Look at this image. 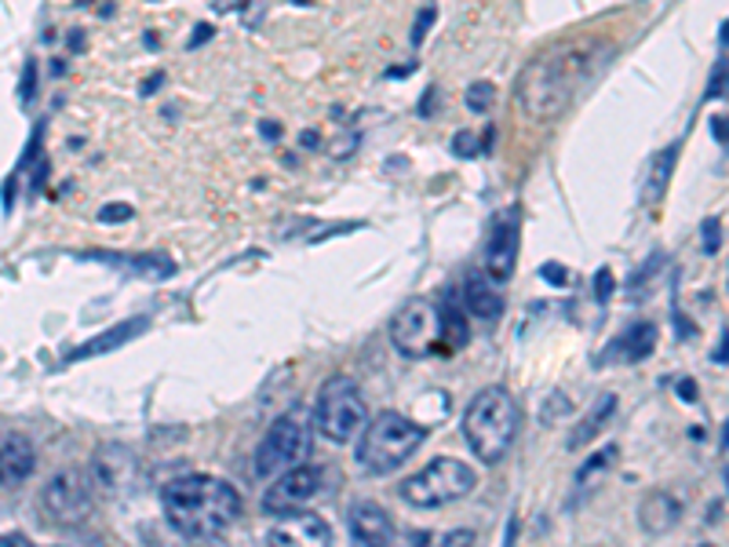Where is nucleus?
I'll return each instance as SVG.
<instances>
[{
  "instance_id": "nucleus-1",
  "label": "nucleus",
  "mask_w": 729,
  "mask_h": 547,
  "mask_svg": "<svg viewBox=\"0 0 729 547\" xmlns=\"http://www.w3.org/2000/svg\"><path fill=\"white\" fill-rule=\"evenodd\" d=\"M610 41L605 37H577L547 48L540 59H533L519 77V106L522 114L547 125L558 121L573 106V99L594 81L602 62L610 59Z\"/></svg>"
},
{
  "instance_id": "nucleus-2",
  "label": "nucleus",
  "mask_w": 729,
  "mask_h": 547,
  "mask_svg": "<svg viewBox=\"0 0 729 547\" xmlns=\"http://www.w3.org/2000/svg\"><path fill=\"white\" fill-rule=\"evenodd\" d=\"M164 518L190 540H212L241 518V493L223 478L183 475L161 489Z\"/></svg>"
},
{
  "instance_id": "nucleus-3",
  "label": "nucleus",
  "mask_w": 729,
  "mask_h": 547,
  "mask_svg": "<svg viewBox=\"0 0 729 547\" xmlns=\"http://www.w3.org/2000/svg\"><path fill=\"white\" fill-rule=\"evenodd\" d=\"M519 428H522L519 401L503 387H486L481 395L470 398V406L464 412V438L481 464H500L511 453L514 438H519Z\"/></svg>"
},
{
  "instance_id": "nucleus-4",
  "label": "nucleus",
  "mask_w": 729,
  "mask_h": 547,
  "mask_svg": "<svg viewBox=\"0 0 729 547\" xmlns=\"http://www.w3.org/2000/svg\"><path fill=\"white\" fill-rule=\"evenodd\" d=\"M423 445V428L417 420L401 417V412H384V417L368 420L357 442V464L368 475H390L409 460Z\"/></svg>"
},
{
  "instance_id": "nucleus-5",
  "label": "nucleus",
  "mask_w": 729,
  "mask_h": 547,
  "mask_svg": "<svg viewBox=\"0 0 729 547\" xmlns=\"http://www.w3.org/2000/svg\"><path fill=\"white\" fill-rule=\"evenodd\" d=\"M314 449V420L307 409H288L282 412L271 431L263 434V442L255 445L252 456V471L255 478H274L292 471V467L307 464Z\"/></svg>"
},
{
  "instance_id": "nucleus-6",
  "label": "nucleus",
  "mask_w": 729,
  "mask_h": 547,
  "mask_svg": "<svg viewBox=\"0 0 729 547\" xmlns=\"http://www.w3.org/2000/svg\"><path fill=\"white\" fill-rule=\"evenodd\" d=\"M314 431L321 438H329L335 445L354 442L357 434L365 431L368 423V409L362 398V387L354 384L351 376H335L321 387L318 395V409H314Z\"/></svg>"
},
{
  "instance_id": "nucleus-7",
  "label": "nucleus",
  "mask_w": 729,
  "mask_h": 547,
  "mask_svg": "<svg viewBox=\"0 0 729 547\" xmlns=\"http://www.w3.org/2000/svg\"><path fill=\"white\" fill-rule=\"evenodd\" d=\"M475 486H478L475 467H467L464 460H456V456H437L423 471L401 482V497H406V504L412 508L434 511V508L456 504V500L470 497Z\"/></svg>"
},
{
  "instance_id": "nucleus-8",
  "label": "nucleus",
  "mask_w": 729,
  "mask_h": 547,
  "mask_svg": "<svg viewBox=\"0 0 729 547\" xmlns=\"http://www.w3.org/2000/svg\"><path fill=\"white\" fill-rule=\"evenodd\" d=\"M37 504L41 518H48L52 526H81L92 515V482L81 467H66L44 482Z\"/></svg>"
},
{
  "instance_id": "nucleus-9",
  "label": "nucleus",
  "mask_w": 729,
  "mask_h": 547,
  "mask_svg": "<svg viewBox=\"0 0 729 547\" xmlns=\"http://www.w3.org/2000/svg\"><path fill=\"white\" fill-rule=\"evenodd\" d=\"M351 537L357 547H434L431 533H401L379 504L351 508Z\"/></svg>"
},
{
  "instance_id": "nucleus-10",
  "label": "nucleus",
  "mask_w": 729,
  "mask_h": 547,
  "mask_svg": "<svg viewBox=\"0 0 729 547\" xmlns=\"http://www.w3.org/2000/svg\"><path fill=\"white\" fill-rule=\"evenodd\" d=\"M390 343H395L398 354H406V358H423V354L434 351L437 310L428 299H409V304L398 310L395 321H390Z\"/></svg>"
},
{
  "instance_id": "nucleus-11",
  "label": "nucleus",
  "mask_w": 729,
  "mask_h": 547,
  "mask_svg": "<svg viewBox=\"0 0 729 547\" xmlns=\"http://www.w3.org/2000/svg\"><path fill=\"white\" fill-rule=\"evenodd\" d=\"M324 486V471L314 464H299L292 471L277 475L274 486L266 489L263 497V511L266 515H292V511H303L314 497L321 493Z\"/></svg>"
},
{
  "instance_id": "nucleus-12",
  "label": "nucleus",
  "mask_w": 729,
  "mask_h": 547,
  "mask_svg": "<svg viewBox=\"0 0 729 547\" xmlns=\"http://www.w3.org/2000/svg\"><path fill=\"white\" fill-rule=\"evenodd\" d=\"M519 266V212H500L486 244V274L492 285H508Z\"/></svg>"
},
{
  "instance_id": "nucleus-13",
  "label": "nucleus",
  "mask_w": 729,
  "mask_h": 547,
  "mask_svg": "<svg viewBox=\"0 0 729 547\" xmlns=\"http://www.w3.org/2000/svg\"><path fill=\"white\" fill-rule=\"evenodd\" d=\"M271 547H332V529L318 511H292V515H277V522L266 533Z\"/></svg>"
},
{
  "instance_id": "nucleus-14",
  "label": "nucleus",
  "mask_w": 729,
  "mask_h": 547,
  "mask_svg": "<svg viewBox=\"0 0 729 547\" xmlns=\"http://www.w3.org/2000/svg\"><path fill=\"white\" fill-rule=\"evenodd\" d=\"M37 467V453H33V442L22 438V434H8L0 438V486H19L26 482Z\"/></svg>"
},
{
  "instance_id": "nucleus-15",
  "label": "nucleus",
  "mask_w": 729,
  "mask_h": 547,
  "mask_svg": "<svg viewBox=\"0 0 729 547\" xmlns=\"http://www.w3.org/2000/svg\"><path fill=\"white\" fill-rule=\"evenodd\" d=\"M150 329V318H132V321H121V326L106 329L103 337H92L88 343H81V347H73L70 354H66V365L70 362H88V358H99V354H110L117 347H125L128 340H136L139 332Z\"/></svg>"
},
{
  "instance_id": "nucleus-16",
  "label": "nucleus",
  "mask_w": 729,
  "mask_h": 547,
  "mask_svg": "<svg viewBox=\"0 0 729 547\" xmlns=\"http://www.w3.org/2000/svg\"><path fill=\"white\" fill-rule=\"evenodd\" d=\"M464 304H467V315L478 318L481 326H492V321H500L503 315V296L500 288L489 282L486 274H470L467 285H464Z\"/></svg>"
},
{
  "instance_id": "nucleus-17",
  "label": "nucleus",
  "mask_w": 729,
  "mask_h": 547,
  "mask_svg": "<svg viewBox=\"0 0 729 547\" xmlns=\"http://www.w3.org/2000/svg\"><path fill=\"white\" fill-rule=\"evenodd\" d=\"M682 518V504L671 493H664V489H657V493H646V500L638 504V522H642L646 533H653V537H660V533L675 529Z\"/></svg>"
},
{
  "instance_id": "nucleus-18",
  "label": "nucleus",
  "mask_w": 729,
  "mask_h": 547,
  "mask_svg": "<svg viewBox=\"0 0 729 547\" xmlns=\"http://www.w3.org/2000/svg\"><path fill=\"white\" fill-rule=\"evenodd\" d=\"M613 412H616V398L605 395L599 406H594L588 417L577 423L573 434H569V449H583V445H591L594 438H599V431L605 428V423L613 420Z\"/></svg>"
},
{
  "instance_id": "nucleus-19",
  "label": "nucleus",
  "mask_w": 729,
  "mask_h": 547,
  "mask_svg": "<svg viewBox=\"0 0 729 547\" xmlns=\"http://www.w3.org/2000/svg\"><path fill=\"white\" fill-rule=\"evenodd\" d=\"M88 260H103L110 266H128V271H136L139 277H172L175 274V263L164 260V255H136V260H121V255H103V252H88Z\"/></svg>"
},
{
  "instance_id": "nucleus-20",
  "label": "nucleus",
  "mask_w": 729,
  "mask_h": 547,
  "mask_svg": "<svg viewBox=\"0 0 729 547\" xmlns=\"http://www.w3.org/2000/svg\"><path fill=\"white\" fill-rule=\"evenodd\" d=\"M616 351L624 354V362L627 365H638V362H646L649 354L657 351V326L653 321H638V326L627 332V337L616 343Z\"/></svg>"
},
{
  "instance_id": "nucleus-21",
  "label": "nucleus",
  "mask_w": 729,
  "mask_h": 547,
  "mask_svg": "<svg viewBox=\"0 0 729 547\" xmlns=\"http://www.w3.org/2000/svg\"><path fill=\"white\" fill-rule=\"evenodd\" d=\"M679 150H682L679 143H671L668 150L657 153L653 169H649V183H646V197H649V201L664 197V190H668V183H671V172H675V164H679Z\"/></svg>"
},
{
  "instance_id": "nucleus-22",
  "label": "nucleus",
  "mask_w": 729,
  "mask_h": 547,
  "mask_svg": "<svg viewBox=\"0 0 729 547\" xmlns=\"http://www.w3.org/2000/svg\"><path fill=\"white\" fill-rule=\"evenodd\" d=\"M437 337H445V343L453 351H459L467 343V321L456 307H445L442 315H437Z\"/></svg>"
},
{
  "instance_id": "nucleus-23",
  "label": "nucleus",
  "mask_w": 729,
  "mask_h": 547,
  "mask_svg": "<svg viewBox=\"0 0 729 547\" xmlns=\"http://www.w3.org/2000/svg\"><path fill=\"white\" fill-rule=\"evenodd\" d=\"M467 106L475 110V114H481V110H489L492 103H497V84L492 81H475L467 88Z\"/></svg>"
},
{
  "instance_id": "nucleus-24",
  "label": "nucleus",
  "mask_w": 729,
  "mask_h": 547,
  "mask_svg": "<svg viewBox=\"0 0 729 547\" xmlns=\"http://www.w3.org/2000/svg\"><path fill=\"white\" fill-rule=\"evenodd\" d=\"M610 464H616V445H605L602 453H594L591 460L580 467L577 482H591V478H594V475H602V471H605V467H610Z\"/></svg>"
},
{
  "instance_id": "nucleus-25",
  "label": "nucleus",
  "mask_w": 729,
  "mask_h": 547,
  "mask_svg": "<svg viewBox=\"0 0 729 547\" xmlns=\"http://www.w3.org/2000/svg\"><path fill=\"white\" fill-rule=\"evenodd\" d=\"M453 150L459 153V158H475V153L481 150V143L475 132H456L453 136Z\"/></svg>"
},
{
  "instance_id": "nucleus-26",
  "label": "nucleus",
  "mask_w": 729,
  "mask_h": 547,
  "mask_svg": "<svg viewBox=\"0 0 729 547\" xmlns=\"http://www.w3.org/2000/svg\"><path fill=\"white\" fill-rule=\"evenodd\" d=\"M722 249V223L719 219H708L704 223V252L715 255Z\"/></svg>"
},
{
  "instance_id": "nucleus-27",
  "label": "nucleus",
  "mask_w": 729,
  "mask_h": 547,
  "mask_svg": "<svg viewBox=\"0 0 729 547\" xmlns=\"http://www.w3.org/2000/svg\"><path fill=\"white\" fill-rule=\"evenodd\" d=\"M613 288H616L613 271H599V277H594V296H599V304H610V299H613Z\"/></svg>"
},
{
  "instance_id": "nucleus-28",
  "label": "nucleus",
  "mask_w": 729,
  "mask_h": 547,
  "mask_svg": "<svg viewBox=\"0 0 729 547\" xmlns=\"http://www.w3.org/2000/svg\"><path fill=\"white\" fill-rule=\"evenodd\" d=\"M540 274H544V282H551V285H558V288L573 282V274H569L562 263H544V271H540Z\"/></svg>"
},
{
  "instance_id": "nucleus-29",
  "label": "nucleus",
  "mask_w": 729,
  "mask_h": 547,
  "mask_svg": "<svg viewBox=\"0 0 729 547\" xmlns=\"http://www.w3.org/2000/svg\"><path fill=\"white\" fill-rule=\"evenodd\" d=\"M132 216H136L132 205H103V208H99V219H103V223H125Z\"/></svg>"
},
{
  "instance_id": "nucleus-30",
  "label": "nucleus",
  "mask_w": 729,
  "mask_h": 547,
  "mask_svg": "<svg viewBox=\"0 0 729 547\" xmlns=\"http://www.w3.org/2000/svg\"><path fill=\"white\" fill-rule=\"evenodd\" d=\"M434 26V8H423L417 26H412V44H423V37H428V30Z\"/></svg>"
},
{
  "instance_id": "nucleus-31",
  "label": "nucleus",
  "mask_w": 729,
  "mask_h": 547,
  "mask_svg": "<svg viewBox=\"0 0 729 547\" xmlns=\"http://www.w3.org/2000/svg\"><path fill=\"white\" fill-rule=\"evenodd\" d=\"M0 547H33V544L22 533H0Z\"/></svg>"
},
{
  "instance_id": "nucleus-32",
  "label": "nucleus",
  "mask_w": 729,
  "mask_h": 547,
  "mask_svg": "<svg viewBox=\"0 0 729 547\" xmlns=\"http://www.w3.org/2000/svg\"><path fill=\"white\" fill-rule=\"evenodd\" d=\"M679 398L697 401V384H693V379H682V384H679Z\"/></svg>"
},
{
  "instance_id": "nucleus-33",
  "label": "nucleus",
  "mask_w": 729,
  "mask_h": 547,
  "mask_svg": "<svg viewBox=\"0 0 729 547\" xmlns=\"http://www.w3.org/2000/svg\"><path fill=\"white\" fill-rule=\"evenodd\" d=\"M208 37H212V26H208V22H201V26L194 30V41H190V48H197V44H205Z\"/></svg>"
},
{
  "instance_id": "nucleus-34",
  "label": "nucleus",
  "mask_w": 729,
  "mask_h": 547,
  "mask_svg": "<svg viewBox=\"0 0 729 547\" xmlns=\"http://www.w3.org/2000/svg\"><path fill=\"white\" fill-rule=\"evenodd\" d=\"M260 132H263V139H282V125H274V121H263Z\"/></svg>"
},
{
  "instance_id": "nucleus-35",
  "label": "nucleus",
  "mask_w": 729,
  "mask_h": 547,
  "mask_svg": "<svg viewBox=\"0 0 729 547\" xmlns=\"http://www.w3.org/2000/svg\"><path fill=\"white\" fill-rule=\"evenodd\" d=\"M161 84H164V73H153L150 81L143 84V95H153V92H157V88H161Z\"/></svg>"
},
{
  "instance_id": "nucleus-36",
  "label": "nucleus",
  "mask_w": 729,
  "mask_h": 547,
  "mask_svg": "<svg viewBox=\"0 0 729 547\" xmlns=\"http://www.w3.org/2000/svg\"><path fill=\"white\" fill-rule=\"evenodd\" d=\"M711 132H715V139H719V143H726V117H722V114L711 121Z\"/></svg>"
},
{
  "instance_id": "nucleus-37",
  "label": "nucleus",
  "mask_w": 729,
  "mask_h": 547,
  "mask_svg": "<svg viewBox=\"0 0 729 547\" xmlns=\"http://www.w3.org/2000/svg\"><path fill=\"white\" fill-rule=\"evenodd\" d=\"M244 0H216V11H238Z\"/></svg>"
},
{
  "instance_id": "nucleus-38",
  "label": "nucleus",
  "mask_w": 729,
  "mask_h": 547,
  "mask_svg": "<svg viewBox=\"0 0 729 547\" xmlns=\"http://www.w3.org/2000/svg\"><path fill=\"white\" fill-rule=\"evenodd\" d=\"M303 147H318V136H314V132H303Z\"/></svg>"
}]
</instances>
